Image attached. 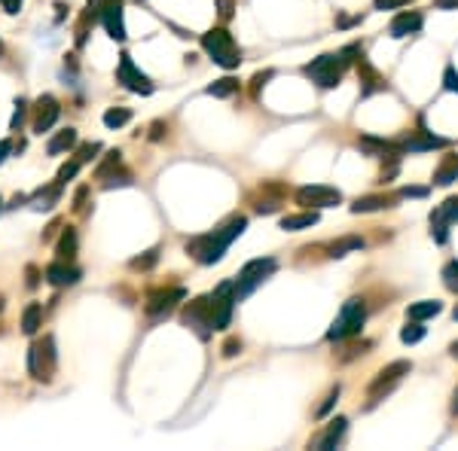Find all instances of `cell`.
Segmentation results:
<instances>
[{
	"mask_svg": "<svg viewBox=\"0 0 458 451\" xmlns=\"http://www.w3.org/2000/svg\"><path fill=\"white\" fill-rule=\"evenodd\" d=\"M388 204V199L385 196H366V199H358L351 204V213H370V211H379Z\"/></svg>",
	"mask_w": 458,
	"mask_h": 451,
	"instance_id": "cell-26",
	"label": "cell"
},
{
	"mask_svg": "<svg viewBox=\"0 0 458 451\" xmlns=\"http://www.w3.org/2000/svg\"><path fill=\"white\" fill-rule=\"evenodd\" d=\"M183 323L192 326L202 338H208V333L214 330V323H211V305L208 299H192L187 308H183Z\"/></svg>",
	"mask_w": 458,
	"mask_h": 451,
	"instance_id": "cell-10",
	"label": "cell"
},
{
	"mask_svg": "<svg viewBox=\"0 0 458 451\" xmlns=\"http://www.w3.org/2000/svg\"><path fill=\"white\" fill-rule=\"evenodd\" d=\"M272 272H275V260H272V256H260V260H251V262L239 272V278H236V302H239V299H248V296L257 290V286L266 281Z\"/></svg>",
	"mask_w": 458,
	"mask_h": 451,
	"instance_id": "cell-4",
	"label": "cell"
},
{
	"mask_svg": "<svg viewBox=\"0 0 458 451\" xmlns=\"http://www.w3.org/2000/svg\"><path fill=\"white\" fill-rule=\"evenodd\" d=\"M37 326H40V305H28L22 317V330L31 335V333H37Z\"/></svg>",
	"mask_w": 458,
	"mask_h": 451,
	"instance_id": "cell-28",
	"label": "cell"
},
{
	"mask_svg": "<svg viewBox=\"0 0 458 451\" xmlns=\"http://www.w3.org/2000/svg\"><path fill=\"white\" fill-rule=\"evenodd\" d=\"M156 256H159V250H150L144 260H131V269H150V265L156 262Z\"/></svg>",
	"mask_w": 458,
	"mask_h": 451,
	"instance_id": "cell-37",
	"label": "cell"
},
{
	"mask_svg": "<svg viewBox=\"0 0 458 451\" xmlns=\"http://www.w3.org/2000/svg\"><path fill=\"white\" fill-rule=\"evenodd\" d=\"M425 338V326L422 321H413V323H406L403 330H400V342L403 345H415V342H422Z\"/></svg>",
	"mask_w": 458,
	"mask_h": 451,
	"instance_id": "cell-27",
	"label": "cell"
},
{
	"mask_svg": "<svg viewBox=\"0 0 458 451\" xmlns=\"http://www.w3.org/2000/svg\"><path fill=\"white\" fill-rule=\"evenodd\" d=\"M6 152H9V140H0V162L6 159Z\"/></svg>",
	"mask_w": 458,
	"mask_h": 451,
	"instance_id": "cell-47",
	"label": "cell"
},
{
	"mask_svg": "<svg viewBox=\"0 0 458 451\" xmlns=\"http://www.w3.org/2000/svg\"><path fill=\"white\" fill-rule=\"evenodd\" d=\"M28 369H31V375H34L37 382H49V378H53V372H55V342H53V335H46L43 342H37L34 347H31Z\"/></svg>",
	"mask_w": 458,
	"mask_h": 451,
	"instance_id": "cell-7",
	"label": "cell"
},
{
	"mask_svg": "<svg viewBox=\"0 0 458 451\" xmlns=\"http://www.w3.org/2000/svg\"><path fill=\"white\" fill-rule=\"evenodd\" d=\"M364 321H366V305H364V299H349V302L342 305V311L336 314L333 326L327 330V338H330V342H342V338L358 335L361 326H364Z\"/></svg>",
	"mask_w": 458,
	"mask_h": 451,
	"instance_id": "cell-3",
	"label": "cell"
},
{
	"mask_svg": "<svg viewBox=\"0 0 458 451\" xmlns=\"http://www.w3.org/2000/svg\"><path fill=\"white\" fill-rule=\"evenodd\" d=\"M342 70H345V55H321L305 65V77L312 83H318L321 89H333V86H339Z\"/></svg>",
	"mask_w": 458,
	"mask_h": 451,
	"instance_id": "cell-5",
	"label": "cell"
},
{
	"mask_svg": "<svg viewBox=\"0 0 458 451\" xmlns=\"http://www.w3.org/2000/svg\"><path fill=\"white\" fill-rule=\"evenodd\" d=\"M446 138H434V135H425V138H415V140H406L403 143V152H425V150H437V147H446Z\"/></svg>",
	"mask_w": 458,
	"mask_h": 451,
	"instance_id": "cell-21",
	"label": "cell"
},
{
	"mask_svg": "<svg viewBox=\"0 0 458 451\" xmlns=\"http://www.w3.org/2000/svg\"><path fill=\"white\" fill-rule=\"evenodd\" d=\"M400 196H403V199H425L427 189H425V186H403Z\"/></svg>",
	"mask_w": 458,
	"mask_h": 451,
	"instance_id": "cell-39",
	"label": "cell"
},
{
	"mask_svg": "<svg viewBox=\"0 0 458 451\" xmlns=\"http://www.w3.org/2000/svg\"><path fill=\"white\" fill-rule=\"evenodd\" d=\"M406 372H413V363H406V360H397L388 369H382L379 378H376L373 387H370V399H373V403H376V399H382V394H388Z\"/></svg>",
	"mask_w": 458,
	"mask_h": 451,
	"instance_id": "cell-11",
	"label": "cell"
},
{
	"mask_svg": "<svg viewBox=\"0 0 458 451\" xmlns=\"http://www.w3.org/2000/svg\"><path fill=\"white\" fill-rule=\"evenodd\" d=\"M443 278H446V286L458 293V262H449V265H446V269H443Z\"/></svg>",
	"mask_w": 458,
	"mask_h": 451,
	"instance_id": "cell-33",
	"label": "cell"
},
{
	"mask_svg": "<svg viewBox=\"0 0 458 451\" xmlns=\"http://www.w3.org/2000/svg\"><path fill=\"white\" fill-rule=\"evenodd\" d=\"M239 351H241V342H239V338H229V342L223 345V357H236Z\"/></svg>",
	"mask_w": 458,
	"mask_h": 451,
	"instance_id": "cell-41",
	"label": "cell"
},
{
	"mask_svg": "<svg viewBox=\"0 0 458 451\" xmlns=\"http://www.w3.org/2000/svg\"><path fill=\"white\" fill-rule=\"evenodd\" d=\"M220 16H223V18L232 16V0H220Z\"/></svg>",
	"mask_w": 458,
	"mask_h": 451,
	"instance_id": "cell-45",
	"label": "cell"
},
{
	"mask_svg": "<svg viewBox=\"0 0 458 451\" xmlns=\"http://www.w3.org/2000/svg\"><path fill=\"white\" fill-rule=\"evenodd\" d=\"M236 91H239V79H232V77H223L208 86V95H214V98H229V95H236Z\"/></svg>",
	"mask_w": 458,
	"mask_h": 451,
	"instance_id": "cell-24",
	"label": "cell"
},
{
	"mask_svg": "<svg viewBox=\"0 0 458 451\" xmlns=\"http://www.w3.org/2000/svg\"><path fill=\"white\" fill-rule=\"evenodd\" d=\"M58 113H61V107H58V101L53 98V95H43L37 101V107H34V131L37 135H43V131H49L55 126V119H58Z\"/></svg>",
	"mask_w": 458,
	"mask_h": 451,
	"instance_id": "cell-13",
	"label": "cell"
},
{
	"mask_svg": "<svg viewBox=\"0 0 458 451\" xmlns=\"http://www.w3.org/2000/svg\"><path fill=\"white\" fill-rule=\"evenodd\" d=\"M114 168H119V150H114V152H107V162H104V165H98V171H95V177H98V180H107V174L114 171Z\"/></svg>",
	"mask_w": 458,
	"mask_h": 451,
	"instance_id": "cell-32",
	"label": "cell"
},
{
	"mask_svg": "<svg viewBox=\"0 0 458 451\" xmlns=\"http://www.w3.org/2000/svg\"><path fill=\"white\" fill-rule=\"evenodd\" d=\"M211 305V323L214 330H227L229 321H232V308H236V284L223 281L217 290H214V296L208 299Z\"/></svg>",
	"mask_w": 458,
	"mask_h": 451,
	"instance_id": "cell-6",
	"label": "cell"
},
{
	"mask_svg": "<svg viewBox=\"0 0 458 451\" xmlns=\"http://www.w3.org/2000/svg\"><path fill=\"white\" fill-rule=\"evenodd\" d=\"M116 83H122L129 91H138V95H150V91H153L150 77H147V74H141V70L135 67V61H131V55H119Z\"/></svg>",
	"mask_w": 458,
	"mask_h": 451,
	"instance_id": "cell-8",
	"label": "cell"
},
{
	"mask_svg": "<svg viewBox=\"0 0 458 451\" xmlns=\"http://www.w3.org/2000/svg\"><path fill=\"white\" fill-rule=\"evenodd\" d=\"M77 171H80V162H67V165H65V168L58 171V183H67V180L74 177Z\"/></svg>",
	"mask_w": 458,
	"mask_h": 451,
	"instance_id": "cell-36",
	"label": "cell"
},
{
	"mask_svg": "<svg viewBox=\"0 0 458 451\" xmlns=\"http://www.w3.org/2000/svg\"><path fill=\"white\" fill-rule=\"evenodd\" d=\"M95 152H101V143H83V147H80V156H77V162H80V165H83V162L95 159Z\"/></svg>",
	"mask_w": 458,
	"mask_h": 451,
	"instance_id": "cell-35",
	"label": "cell"
},
{
	"mask_svg": "<svg viewBox=\"0 0 458 451\" xmlns=\"http://www.w3.org/2000/svg\"><path fill=\"white\" fill-rule=\"evenodd\" d=\"M318 223V211H305V213H293V217H284L281 220V229L284 232H300V229H312Z\"/></svg>",
	"mask_w": 458,
	"mask_h": 451,
	"instance_id": "cell-20",
	"label": "cell"
},
{
	"mask_svg": "<svg viewBox=\"0 0 458 451\" xmlns=\"http://www.w3.org/2000/svg\"><path fill=\"white\" fill-rule=\"evenodd\" d=\"M55 253H58V260H74V253H77V232L74 229H65Z\"/></svg>",
	"mask_w": 458,
	"mask_h": 451,
	"instance_id": "cell-25",
	"label": "cell"
},
{
	"mask_svg": "<svg viewBox=\"0 0 458 451\" xmlns=\"http://www.w3.org/2000/svg\"><path fill=\"white\" fill-rule=\"evenodd\" d=\"M77 143V131L74 128H67V131H58V135L49 140V156H58V152H65V150H70Z\"/></svg>",
	"mask_w": 458,
	"mask_h": 451,
	"instance_id": "cell-22",
	"label": "cell"
},
{
	"mask_svg": "<svg viewBox=\"0 0 458 451\" xmlns=\"http://www.w3.org/2000/svg\"><path fill=\"white\" fill-rule=\"evenodd\" d=\"M180 299H183V290H180V286H175V290H159V293H153L150 299H147L144 311H147L150 317H159V314H165L171 305L180 302Z\"/></svg>",
	"mask_w": 458,
	"mask_h": 451,
	"instance_id": "cell-15",
	"label": "cell"
},
{
	"mask_svg": "<svg viewBox=\"0 0 458 451\" xmlns=\"http://www.w3.org/2000/svg\"><path fill=\"white\" fill-rule=\"evenodd\" d=\"M129 119H131L129 110H107V113H104V126H107V128H119V126H126Z\"/></svg>",
	"mask_w": 458,
	"mask_h": 451,
	"instance_id": "cell-30",
	"label": "cell"
},
{
	"mask_svg": "<svg viewBox=\"0 0 458 451\" xmlns=\"http://www.w3.org/2000/svg\"><path fill=\"white\" fill-rule=\"evenodd\" d=\"M391 37H410L415 30H422V16L419 13H400L391 22Z\"/></svg>",
	"mask_w": 458,
	"mask_h": 451,
	"instance_id": "cell-17",
	"label": "cell"
},
{
	"mask_svg": "<svg viewBox=\"0 0 458 451\" xmlns=\"http://www.w3.org/2000/svg\"><path fill=\"white\" fill-rule=\"evenodd\" d=\"M437 9H458V0H434Z\"/></svg>",
	"mask_w": 458,
	"mask_h": 451,
	"instance_id": "cell-44",
	"label": "cell"
},
{
	"mask_svg": "<svg viewBox=\"0 0 458 451\" xmlns=\"http://www.w3.org/2000/svg\"><path fill=\"white\" fill-rule=\"evenodd\" d=\"M443 311V305L437 299H422V302H413L410 308H406V317L410 321H427V317H437Z\"/></svg>",
	"mask_w": 458,
	"mask_h": 451,
	"instance_id": "cell-18",
	"label": "cell"
},
{
	"mask_svg": "<svg viewBox=\"0 0 458 451\" xmlns=\"http://www.w3.org/2000/svg\"><path fill=\"white\" fill-rule=\"evenodd\" d=\"M452 408H455V412H458V394H455V406H452Z\"/></svg>",
	"mask_w": 458,
	"mask_h": 451,
	"instance_id": "cell-48",
	"label": "cell"
},
{
	"mask_svg": "<svg viewBox=\"0 0 458 451\" xmlns=\"http://www.w3.org/2000/svg\"><path fill=\"white\" fill-rule=\"evenodd\" d=\"M46 281L55 284V286L77 284V281H80V269H74V265H65V260H61V262H53V265H46Z\"/></svg>",
	"mask_w": 458,
	"mask_h": 451,
	"instance_id": "cell-16",
	"label": "cell"
},
{
	"mask_svg": "<svg viewBox=\"0 0 458 451\" xmlns=\"http://www.w3.org/2000/svg\"><path fill=\"white\" fill-rule=\"evenodd\" d=\"M153 140H159L162 138V122H153V135H150Z\"/></svg>",
	"mask_w": 458,
	"mask_h": 451,
	"instance_id": "cell-46",
	"label": "cell"
},
{
	"mask_svg": "<svg viewBox=\"0 0 458 451\" xmlns=\"http://www.w3.org/2000/svg\"><path fill=\"white\" fill-rule=\"evenodd\" d=\"M336 399H339V384H336V387H333V391H330V396H327V403H324V406L318 408V418H321V415H327V412H330V408L336 406Z\"/></svg>",
	"mask_w": 458,
	"mask_h": 451,
	"instance_id": "cell-38",
	"label": "cell"
},
{
	"mask_svg": "<svg viewBox=\"0 0 458 451\" xmlns=\"http://www.w3.org/2000/svg\"><path fill=\"white\" fill-rule=\"evenodd\" d=\"M458 220V199H446L440 208H437L434 213H431V226H434V238H437V244H443L446 241V235H449V226Z\"/></svg>",
	"mask_w": 458,
	"mask_h": 451,
	"instance_id": "cell-12",
	"label": "cell"
},
{
	"mask_svg": "<svg viewBox=\"0 0 458 451\" xmlns=\"http://www.w3.org/2000/svg\"><path fill=\"white\" fill-rule=\"evenodd\" d=\"M244 229H248V217H229L227 223L220 226V229H214L211 235H202V238L190 241L187 244V253L196 256L202 265H214Z\"/></svg>",
	"mask_w": 458,
	"mask_h": 451,
	"instance_id": "cell-1",
	"label": "cell"
},
{
	"mask_svg": "<svg viewBox=\"0 0 458 451\" xmlns=\"http://www.w3.org/2000/svg\"><path fill=\"white\" fill-rule=\"evenodd\" d=\"M0 4H4L6 13H18L22 9V0H0Z\"/></svg>",
	"mask_w": 458,
	"mask_h": 451,
	"instance_id": "cell-43",
	"label": "cell"
},
{
	"mask_svg": "<svg viewBox=\"0 0 458 451\" xmlns=\"http://www.w3.org/2000/svg\"><path fill=\"white\" fill-rule=\"evenodd\" d=\"M403 4H410V0H373L376 9H397V6H403Z\"/></svg>",
	"mask_w": 458,
	"mask_h": 451,
	"instance_id": "cell-40",
	"label": "cell"
},
{
	"mask_svg": "<svg viewBox=\"0 0 458 451\" xmlns=\"http://www.w3.org/2000/svg\"><path fill=\"white\" fill-rule=\"evenodd\" d=\"M327 250H330V256H345V253H351V250H364V238H358V235H349V238L333 241Z\"/></svg>",
	"mask_w": 458,
	"mask_h": 451,
	"instance_id": "cell-23",
	"label": "cell"
},
{
	"mask_svg": "<svg viewBox=\"0 0 458 451\" xmlns=\"http://www.w3.org/2000/svg\"><path fill=\"white\" fill-rule=\"evenodd\" d=\"M202 49H205L220 67H239V61H241L236 40H232L227 28H214L208 34H202Z\"/></svg>",
	"mask_w": 458,
	"mask_h": 451,
	"instance_id": "cell-2",
	"label": "cell"
},
{
	"mask_svg": "<svg viewBox=\"0 0 458 451\" xmlns=\"http://www.w3.org/2000/svg\"><path fill=\"white\" fill-rule=\"evenodd\" d=\"M443 89H446V91H458V70H455L452 65L443 70Z\"/></svg>",
	"mask_w": 458,
	"mask_h": 451,
	"instance_id": "cell-34",
	"label": "cell"
},
{
	"mask_svg": "<svg viewBox=\"0 0 458 451\" xmlns=\"http://www.w3.org/2000/svg\"><path fill=\"white\" fill-rule=\"evenodd\" d=\"M25 101H18V110H16V116H13V128H18V126H22V119H25Z\"/></svg>",
	"mask_w": 458,
	"mask_h": 451,
	"instance_id": "cell-42",
	"label": "cell"
},
{
	"mask_svg": "<svg viewBox=\"0 0 458 451\" xmlns=\"http://www.w3.org/2000/svg\"><path fill=\"white\" fill-rule=\"evenodd\" d=\"M452 180H458V162H449V165H443L440 171H437V177H434L437 186H449Z\"/></svg>",
	"mask_w": 458,
	"mask_h": 451,
	"instance_id": "cell-29",
	"label": "cell"
},
{
	"mask_svg": "<svg viewBox=\"0 0 458 451\" xmlns=\"http://www.w3.org/2000/svg\"><path fill=\"white\" fill-rule=\"evenodd\" d=\"M452 317H455V321H458V305H455V311H452Z\"/></svg>",
	"mask_w": 458,
	"mask_h": 451,
	"instance_id": "cell-49",
	"label": "cell"
},
{
	"mask_svg": "<svg viewBox=\"0 0 458 451\" xmlns=\"http://www.w3.org/2000/svg\"><path fill=\"white\" fill-rule=\"evenodd\" d=\"M297 201L305 204V208H336L342 201V192L333 186H302L297 189Z\"/></svg>",
	"mask_w": 458,
	"mask_h": 451,
	"instance_id": "cell-9",
	"label": "cell"
},
{
	"mask_svg": "<svg viewBox=\"0 0 458 451\" xmlns=\"http://www.w3.org/2000/svg\"><path fill=\"white\" fill-rule=\"evenodd\" d=\"M358 147H361V150H370V152H385V150H391V143H388V140H379V138L364 135V138L358 140Z\"/></svg>",
	"mask_w": 458,
	"mask_h": 451,
	"instance_id": "cell-31",
	"label": "cell"
},
{
	"mask_svg": "<svg viewBox=\"0 0 458 451\" xmlns=\"http://www.w3.org/2000/svg\"><path fill=\"white\" fill-rule=\"evenodd\" d=\"M345 424H349L345 418H336V421H333L327 430H324V436L318 439V445H315V448H318V451H330V448H336V445H339V439H342V433H345Z\"/></svg>",
	"mask_w": 458,
	"mask_h": 451,
	"instance_id": "cell-19",
	"label": "cell"
},
{
	"mask_svg": "<svg viewBox=\"0 0 458 451\" xmlns=\"http://www.w3.org/2000/svg\"><path fill=\"white\" fill-rule=\"evenodd\" d=\"M101 22H104L107 34L114 37V40H126V22H122L119 0H107V4L101 6Z\"/></svg>",
	"mask_w": 458,
	"mask_h": 451,
	"instance_id": "cell-14",
	"label": "cell"
}]
</instances>
